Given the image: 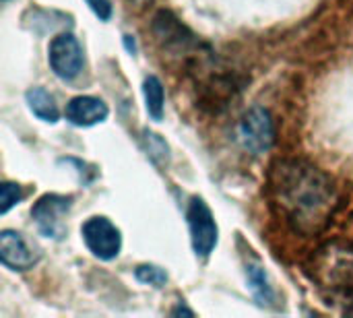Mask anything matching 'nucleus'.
Segmentation results:
<instances>
[{
    "label": "nucleus",
    "mask_w": 353,
    "mask_h": 318,
    "mask_svg": "<svg viewBox=\"0 0 353 318\" xmlns=\"http://www.w3.org/2000/svg\"><path fill=\"white\" fill-rule=\"evenodd\" d=\"M143 145H145L147 155L151 157L153 163H157V166L168 163V159H170V149H168V143H165L159 135H155V132H151V130H145V132H143Z\"/></svg>",
    "instance_id": "nucleus-13"
},
{
    "label": "nucleus",
    "mask_w": 353,
    "mask_h": 318,
    "mask_svg": "<svg viewBox=\"0 0 353 318\" xmlns=\"http://www.w3.org/2000/svg\"><path fill=\"white\" fill-rule=\"evenodd\" d=\"M153 31L165 48L186 50L196 43L194 35L168 10H159L153 19Z\"/></svg>",
    "instance_id": "nucleus-9"
},
{
    "label": "nucleus",
    "mask_w": 353,
    "mask_h": 318,
    "mask_svg": "<svg viewBox=\"0 0 353 318\" xmlns=\"http://www.w3.org/2000/svg\"><path fill=\"white\" fill-rule=\"evenodd\" d=\"M85 2L99 21H110V17H112V2L110 0H85Z\"/></svg>",
    "instance_id": "nucleus-16"
},
{
    "label": "nucleus",
    "mask_w": 353,
    "mask_h": 318,
    "mask_svg": "<svg viewBox=\"0 0 353 318\" xmlns=\"http://www.w3.org/2000/svg\"><path fill=\"white\" fill-rule=\"evenodd\" d=\"M108 114H110L108 103L95 95H77L64 108L66 120L81 128H89V126L103 122L108 118Z\"/></svg>",
    "instance_id": "nucleus-8"
},
{
    "label": "nucleus",
    "mask_w": 353,
    "mask_h": 318,
    "mask_svg": "<svg viewBox=\"0 0 353 318\" xmlns=\"http://www.w3.org/2000/svg\"><path fill=\"white\" fill-rule=\"evenodd\" d=\"M137 279L145 286H153V288H161L168 284V273L161 267L155 265H139L134 271Z\"/></svg>",
    "instance_id": "nucleus-14"
},
{
    "label": "nucleus",
    "mask_w": 353,
    "mask_h": 318,
    "mask_svg": "<svg viewBox=\"0 0 353 318\" xmlns=\"http://www.w3.org/2000/svg\"><path fill=\"white\" fill-rule=\"evenodd\" d=\"M25 101L29 106V110L33 112V116H37L43 122L56 124L60 120V110L58 103L54 99V95L50 91H46L43 87H31L25 93Z\"/></svg>",
    "instance_id": "nucleus-10"
},
{
    "label": "nucleus",
    "mask_w": 353,
    "mask_h": 318,
    "mask_svg": "<svg viewBox=\"0 0 353 318\" xmlns=\"http://www.w3.org/2000/svg\"><path fill=\"white\" fill-rule=\"evenodd\" d=\"M238 137H240L242 147L250 151L252 155H261L269 151L275 143V124H273V116L269 114V110L261 106L250 108L240 120Z\"/></svg>",
    "instance_id": "nucleus-3"
},
{
    "label": "nucleus",
    "mask_w": 353,
    "mask_h": 318,
    "mask_svg": "<svg viewBox=\"0 0 353 318\" xmlns=\"http://www.w3.org/2000/svg\"><path fill=\"white\" fill-rule=\"evenodd\" d=\"M269 201L275 213L302 236L323 232L339 203L331 178L302 159H279L267 180Z\"/></svg>",
    "instance_id": "nucleus-1"
},
{
    "label": "nucleus",
    "mask_w": 353,
    "mask_h": 318,
    "mask_svg": "<svg viewBox=\"0 0 353 318\" xmlns=\"http://www.w3.org/2000/svg\"><path fill=\"white\" fill-rule=\"evenodd\" d=\"M70 207H72V197L54 195V192L39 197L37 203L31 207V217H33L37 230L41 232V236L60 240L66 230L64 219H66Z\"/></svg>",
    "instance_id": "nucleus-6"
},
{
    "label": "nucleus",
    "mask_w": 353,
    "mask_h": 318,
    "mask_svg": "<svg viewBox=\"0 0 353 318\" xmlns=\"http://www.w3.org/2000/svg\"><path fill=\"white\" fill-rule=\"evenodd\" d=\"M130 2H134V4H139V6H147V4L153 2V0H130Z\"/></svg>",
    "instance_id": "nucleus-18"
},
{
    "label": "nucleus",
    "mask_w": 353,
    "mask_h": 318,
    "mask_svg": "<svg viewBox=\"0 0 353 318\" xmlns=\"http://www.w3.org/2000/svg\"><path fill=\"white\" fill-rule=\"evenodd\" d=\"M143 95H145V106H147V114L153 120H161L163 118V101H165V93H163V85L155 74H149L143 83Z\"/></svg>",
    "instance_id": "nucleus-12"
},
{
    "label": "nucleus",
    "mask_w": 353,
    "mask_h": 318,
    "mask_svg": "<svg viewBox=\"0 0 353 318\" xmlns=\"http://www.w3.org/2000/svg\"><path fill=\"white\" fill-rule=\"evenodd\" d=\"M48 62L52 72L62 79V81H72L81 74L83 64H85V54L83 48L79 43V39L68 33L62 31L58 33L48 48Z\"/></svg>",
    "instance_id": "nucleus-5"
},
{
    "label": "nucleus",
    "mask_w": 353,
    "mask_h": 318,
    "mask_svg": "<svg viewBox=\"0 0 353 318\" xmlns=\"http://www.w3.org/2000/svg\"><path fill=\"white\" fill-rule=\"evenodd\" d=\"M23 199V190L14 182H4L0 186V213L6 215L12 207H17Z\"/></svg>",
    "instance_id": "nucleus-15"
},
{
    "label": "nucleus",
    "mask_w": 353,
    "mask_h": 318,
    "mask_svg": "<svg viewBox=\"0 0 353 318\" xmlns=\"http://www.w3.org/2000/svg\"><path fill=\"white\" fill-rule=\"evenodd\" d=\"M39 255L14 230H2L0 234V263L10 271H29L37 265Z\"/></svg>",
    "instance_id": "nucleus-7"
},
{
    "label": "nucleus",
    "mask_w": 353,
    "mask_h": 318,
    "mask_svg": "<svg viewBox=\"0 0 353 318\" xmlns=\"http://www.w3.org/2000/svg\"><path fill=\"white\" fill-rule=\"evenodd\" d=\"M246 279H248V288H250L252 296L259 300V304H273L275 292H273L269 277L261 265H248L246 267Z\"/></svg>",
    "instance_id": "nucleus-11"
},
{
    "label": "nucleus",
    "mask_w": 353,
    "mask_h": 318,
    "mask_svg": "<svg viewBox=\"0 0 353 318\" xmlns=\"http://www.w3.org/2000/svg\"><path fill=\"white\" fill-rule=\"evenodd\" d=\"M81 236L89 252L99 261H114L122 250V234L108 217H89L81 228Z\"/></svg>",
    "instance_id": "nucleus-4"
},
{
    "label": "nucleus",
    "mask_w": 353,
    "mask_h": 318,
    "mask_svg": "<svg viewBox=\"0 0 353 318\" xmlns=\"http://www.w3.org/2000/svg\"><path fill=\"white\" fill-rule=\"evenodd\" d=\"M172 315H188V317H192L194 312H192V310H188V308H182V306H178V308H176Z\"/></svg>",
    "instance_id": "nucleus-17"
},
{
    "label": "nucleus",
    "mask_w": 353,
    "mask_h": 318,
    "mask_svg": "<svg viewBox=\"0 0 353 318\" xmlns=\"http://www.w3.org/2000/svg\"><path fill=\"white\" fill-rule=\"evenodd\" d=\"M186 219H188V230H190V242H192L196 257L201 259L211 257L219 240V228L209 205L199 197L190 199L188 209H186Z\"/></svg>",
    "instance_id": "nucleus-2"
}]
</instances>
